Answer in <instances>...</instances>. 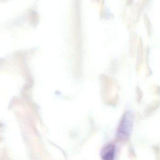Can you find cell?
I'll list each match as a JSON object with an SVG mask.
<instances>
[{
  "label": "cell",
  "mask_w": 160,
  "mask_h": 160,
  "mask_svg": "<svg viewBox=\"0 0 160 160\" xmlns=\"http://www.w3.org/2000/svg\"><path fill=\"white\" fill-rule=\"evenodd\" d=\"M132 123L131 117L130 116H125L118 127L117 134L119 138L124 139L128 137L131 129Z\"/></svg>",
  "instance_id": "cell-1"
},
{
  "label": "cell",
  "mask_w": 160,
  "mask_h": 160,
  "mask_svg": "<svg viewBox=\"0 0 160 160\" xmlns=\"http://www.w3.org/2000/svg\"><path fill=\"white\" fill-rule=\"evenodd\" d=\"M115 154L116 148L112 144L107 145L102 151L101 157L103 160H113L114 158Z\"/></svg>",
  "instance_id": "cell-2"
}]
</instances>
